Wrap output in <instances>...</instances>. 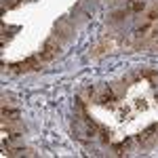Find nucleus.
Instances as JSON below:
<instances>
[{
	"label": "nucleus",
	"instance_id": "3",
	"mask_svg": "<svg viewBox=\"0 0 158 158\" xmlns=\"http://www.w3.org/2000/svg\"><path fill=\"white\" fill-rule=\"evenodd\" d=\"M95 101H97L99 106H114V103L118 101V93H116V89H114L112 85H108V86L101 89V93L97 95Z\"/></svg>",
	"mask_w": 158,
	"mask_h": 158
},
{
	"label": "nucleus",
	"instance_id": "14",
	"mask_svg": "<svg viewBox=\"0 0 158 158\" xmlns=\"http://www.w3.org/2000/svg\"><path fill=\"white\" fill-rule=\"evenodd\" d=\"M135 106L139 110H146V103H143V99H135Z\"/></svg>",
	"mask_w": 158,
	"mask_h": 158
},
{
	"label": "nucleus",
	"instance_id": "4",
	"mask_svg": "<svg viewBox=\"0 0 158 158\" xmlns=\"http://www.w3.org/2000/svg\"><path fill=\"white\" fill-rule=\"evenodd\" d=\"M2 118H4V122H19L21 112H19V110L6 108V103H4V106H2Z\"/></svg>",
	"mask_w": 158,
	"mask_h": 158
},
{
	"label": "nucleus",
	"instance_id": "19",
	"mask_svg": "<svg viewBox=\"0 0 158 158\" xmlns=\"http://www.w3.org/2000/svg\"><path fill=\"white\" fill-rule=\"evenodd\" d=\"M156 99H158V95H156Z\"/></svg>",
	"mask_w": 158,
	"mask_h": 158
},
{
	"label": "nucleus",
	"instance_id": "8",
	"mask_svg": "<svg viewBox=\"0 0 158 158\" xmlns=\"http://www.w3.org/2000/svg\"><path fill=\"white\" fill-rule=\"evenodd\" d=\"M148 32H152V23H150V21L143 23V25H139V27L135 30V40H141L143 36H148Z\"/></svg>",
	"mask_w": 158,
	"mask_h": 158
},
{
	"label": "nucleus",
	"instance_id": "12",
	"mask_svg": "<svg viewBox=\"0 0 158 158\" xmlns=\"http://www.w3.org/2000/svg\"><path fill=\"white\" fill-rule=\"evenodd\" d=\"M23 0H4V4H2V9L6 11V9H15L17 4H21Z\"/></svg>",
	"mask_w": 158,
	"mask_h": 158
},
{
	"label": "nucleus",
	"instance_id": "7",
	"mask_svg": "<svg viewBox=\"0 0 158 158\" xmlns=\"http://www.w3.org/2000/svg\"><path fill=\"white\" fill-rule=\"evenodd\" d=\"M131 143H133V137H127L124 141H120V143L114 146V152H116L118 156H122V154H127V150L131 148Z\"/></svg>",
	"mask_w": 158,
	"mask_h": 158
},
{
	"label": "nucleus",
	"instance_id": "16",
	"mask_svg": "<svg viewBox=\"0 0 158 158\" xmlns=\"http://www.w3.org/2000/svg\"><path fill=\"white\" fill-rule=\"evenodd\" d=\"M154 49H156V51H158V44H154Z\"/></svg>",
	"mask_w": 158,
	"mask_h": 158
},
{
	"label": "nucleus",
	"instance_id": "2",
	"mask_svg": "<svg viewBox=\"0 0 158 158\" xmlns=\"http://www.w3.org/2000/svg\"><path fill=\"white\" fill-rule=\"evenodd\" d=\"M59 51H61L59 40H57V36H53L42 44V51L38 53V59L42 61V63H49V61H53L57 55H59Z\"/></svg>",
	"mask_w": 158,
	"mask_h": 158
},
{
	"label": "nucleus",
	"instance_id": "1",
	"mask_svg": "<svg viewBox=\"0 0 158 158\" xmlns=\"http://www.w3.org/2000/svg\"><path fill=\"white\" fill-rule=\"evenodd\" d=\"M40 63L42 61L38 57H27L23 61H17V63H4V68L9 70L11 74H25V72H32V70H40Z\"/></svg>",
	"mask_w": 158,
	"mask_h": 158
},
{
	"label": "nucleus",
	"instance_id": "9",
	"mask_svg": "<svg viewBox=\"0 0 158 158\" xmlns=\"http://www.w3.org/2000/svg\"><path fill=\"white\" fill-rule=\"evenodd\" d=\"M146 19L150 21V23H154V21H158V4H154L150 11L146 13Z\"/></svg>",
	"mask_w": 158,
	"mask_h": 158
},
{
	"label": "nucleus",
	"instance_id": "10",
	"mask_svg": "<svg viewBox=\"0 0 158 158\" xmlns=\"http://www.w3.org/2000/svg\"><path fill=\"white\" fill-rule=\"evenodd\" d=\"M99 139H101V143H103V146H108V143H110V131H108V129L99 127Z\"/></svg>",
	"mask_w": 158,
	"mask_h": 158
},
{
	"label": "nucleus",
	"instance_id": "18",
	"mask_svg": "<svg viewBox=\"0 0 158 158\" xmlns=\"http://www.w3.org/2000/svg\"><path fill=\"white\" fill-rule=\"evenodd\" d=\"M127 2H133V0H127Z\"/></svg>",
	"mask_w": 158,
	"mask_h": 158
},
{
	"label": "nucleus",
	"instance_id": "13",
	"mask_svg": "<svg viewBox=\"0 0 158 158\" xmlns=\"http://www.w3.org/2000/svg\"><path fill=\"white\" fill-rule=\"evenodd\" d=\"M85 95L89 97V101L97 99V97H95V86H93V85H91V86H86V89H85Z\"/></svg>",
	"mask_w": 158,
	"mask_h": 158
},
{
	"label": "nucleus",
	"instance_id": "15",
	"mask_svg": "<svg viewBox=\"0 0 158 158\" xmlns=\"http://www.w3.org/2000/svg\"><path fill=\"white\" fill-rule=\"evenodd\" d=\"M118 114H120L122 118H124V116H127V114H129V108H120V112H118Z\"/></svg>",
	"mask_w": 158,
	"mask_h": 158
},
{
	"label": "nucleus",
	"instance_id": "6",
	"mask_svg": "<svg viewBox=\"0 0 158 158\" xmlns=\"http://www.w3.org/2000/svg\"><path fill=\"white\" fill-rule=\"evenodd\" d=\"M146 9H148L146 0H133V2H129V9H127V11L133 13V15H137V13H143Z\"/></svg>",
	"mask_w": 158,
	"mask_h": 158
},
{
	"label": "nucleus",
	"instance_id": "5",
	"mask_svg": "<svg viewBox=\"0 0 158 158\" xmlns=\"http://www.w3.org/2000/svg\"><path fill=\"white\" fill-rule=\"evenodd\" d=\"M70 34H72L70 23H68L65 19H61L59 23H57V27H55V36L57 38H70Z\"/></svg>",
	"mask_w": 158,
	"mask_h": 158
},
{
	"label": "nucleus",
	"instance_id": "17",
	"mask_svg": "<svg viewBox=\"0 0 158 158\" xmlns=\"http://www.w3.org/2000/svg\"><path fill=\"white\" fill-rule=\"evenodd\" d=\"M110 2H118V0H110Z\"/></svg>",
	"mask_w": 158,
	"mask_h": 158
},
{
	"label": "nucleus",
	"instance_id": "11",
	"mask_svg": "<svg viewBox=\"0 0 158 158\" xmlns=\"http://www.w3.org/2000/svg\"><path fill=\"white\" fill-rule=\"evenodd\" d=\"M127 13H129L127 9H122V11H114L112 15H110V19H112V21H120V19H124Z\"/></svg>",
	"mask_w": 158,
	"mask_h": 158
}]
</instances>
